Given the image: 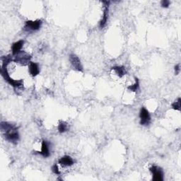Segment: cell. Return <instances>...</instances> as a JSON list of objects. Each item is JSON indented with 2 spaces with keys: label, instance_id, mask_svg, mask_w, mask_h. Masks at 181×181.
<instances>
[{
  "label": "cell",
  "instance_id": "obj_9",
  "mask_svg": "<svg viewBox=\"0 0 181 181\" xmlns=\"http://www.w3.org/2000/svg\"><path fill=\"white\" fill-rule=\"evenodd\" d=\"M42 156L45 158H47L50 156V151H49V147H48V144L47 143L46 141L43 140L42 142V147H41V151L39 152Z\"/></svg>",
  "mask_w": 181,
  "mask_h": 181
},
{
  "label": "cell",
  "instance_id": "obj_19",
  "mask_svg": "<svg viewBox=\"0 0 181 181\" xmlns=\"http://www.w3.org/2000/svg\"><path fill=\"white\" fill-rule=\"evenodd\" d=\"M180 64L177 65L175 67V74H178L180 73Z\"/></svg>",
  "mask_w": 181,
  "mask_h": 181
},
{
  "label": "cell",
  "instance_id": "obj_17",
  "mask_svg": "<svg viewBox=\"0 0 181 181\" xmlns=\"http://www.w3.org/2000/svg\"><path fill=\"white\" fill-rule=\"evenodd\" d=\"M161 4L162 7L168 8L169 5H170V2H169L168 0H163V1L161 2Z\"/></svg>",
  "mask_w": 181,
  "mask_h": 181
},
{
  "label": "cell",
  "instance_id": "obj_16",
  "mask_svg": "<svg viewBox=\"0 0 181 181\" xmlns=\"http://www.w3.org/2000/svg\"><path fill=\"white\" fill-rule=\"evenodd\" d=\"M139 86H140V84H139V79L137 78H135V84H134L133 85L128 86V89L132 91H136L139 88Z\"/></svg>",
  "mask_w": 181,
  "mask_h": 181
},
{
  "label": "cell",
  "instance_id": "obj_15",
  "mask_svg": "<svg viewBox=\"0 0 181 181\" xmlns=\"http://www.w3.org/2000/svg\"><path fill=\"white\" fill-rule=\"evenodd\" d=\"M172 108L175 110H180L181 108V99L180 98H178L177 100H175L172 104Z\"/></svg>",
  "mask_w": 181,
  "mask_h": 181
},
{
  "label": "cell",
  "instance_id": "obj_13",
  "mask_svg": "<svg viewBox=\"0 0 181 181\" xmlns=\"http://www.w3.org/2000/svg\"><path fill=\"white\" fill-rule=\"evenodd\" d=\"M112 69L114 70L119 77H123L124 74H126V70L124 67H120V66H116L112 67Z\"/></svg>",
  "mask_w": 181,
  "mask_h": 181
},
{
  "label": "cell",
  "instance_id": "obj_7",
  "mask_svg": "<svg viewBox=\"0 0 181 181\" xmlns=\"http://www.w3.org/2000/svg\"><path fill=\"white\" fill-rule=\"evenodd\" d=\"M103 3L104 4V10H103V15L101 21L100 22V28L103 29L106 24L108 18V5L110 4V2L108 1H103Z\"/></svg>",
  "mask_w": 181,
  "mask_h": 181
},
{
  "label": "cell",
  "instance_id": "obj_11",
  "mask_svg": "<svg viewBox=\"0 0 181 181\" xmlns=\"http://www.w3.org/2000/svg\"><path fill=\"white\" fill-rule=\"evenodd\" d=\"M29 72L30 74L32 75L33 77H36L39 74L40 69L39 67L37 64L35 62H30L29 65Z\"/></svg>",
  "mask_w": 181,
  "mask_h": 181
},
{
  "label": "cell",
  "instance_id": "obj_14",
  "mask_svg": "<svg viewBox=\"0 0 181 181\" xmlns=\"http://www.w3.org/2000/svg\"><path fill=\"white\" fill-rule=\"evenodd\" d=\"M68 130V127L67 124L65 123H60V124L58 126V130L60 132V133H64L66 131H67Z\"/></svg>",
  "mask_w": 181,
  "mask_h": 181
},
{
  "label": "cell",
  "instance_id": "obj_12",
  "mask_svg": "<svg viewBox=\"0 0 181 181\" xmlns=\"http://www.w3.org/2000/svg\"><path fill=\"white\" fill-rule=\"evenodd\" d=\"M0 126H1V130L3 132H4V133L13 130V129L16 128V127L13 125V124H9L8 123H6V122H2Z\"/></svg>",
  "mask_w": 181,
  "mask_h": 181
},
{
  "label": "cell",
  "instance_id": "obj_5",
  "mask_svg": "<svg viewBox=\"0 0 181 181\" xmlns=\"http://www.w3.org/2000/svg\"><path fill=\"white\" fill-rule=\"evenodd\" d=\"M42 22L41 20L36 21H28L26 22L25 29L28 30H37L41 26Z\"/></svg>",
  "mask_w": 181,
  "mask_h": 181
},
{
  "label": "cell",
  "instance_id": "obj_18",
  "mask_svg": "<svg viewBox=\"0 0 181 181\" xmlns=\"http://www.w3.org/2000/svg\"><path fill=\"white\" fill-rule=\"evenodd\" d=\"M52 171H53V172L55 173V174H57V175H59V174H60V171H59V169H58V167H57V166L56 165H54L53 166V168H52Z\"/></svg>",
  "mask_w": 181,
  "mask_h": 181
},
{
  "label": "cell",
  "instance_id": "obj_6",
  "mask_svg": "<svg viewBox=\"0 0 181 181\" xmlns=\"http://www.w3.org/2000/svg\"><path fill=\"white\" fill-rule=\"evenodd\" d=\"M30 55L26 53H19L16 55V57L15 58L14 61L16 62H19L21 64H28L30 60Z\"/></svg>",
  "mask_w": 181,
  "mask_h": 181
},
{
  "label": "cell",
  "instance_id": "obj_2",
  "mask_svg": "<svg viewBox=\"0 0 181 181\" xmlns=\"http://www.w3.org/2000/svg\"><path fill=\"white\" fill-rule=\"evenodd\" d=\"M149 170L152 173L153 175H154L153 180L155 181L163 180V172L161 170V168H160L159 167L156 166H152Z\"/></svg>",
  "mask_w": 181,
  "mask_h": 181
},
{
  "label": "cell",
  "instance_id": "obj_3",
  "mask_svg": "<svg viewBox=\"0 0 181 181\" xmlns=\"http://www.w3.org/2000/svg\"><path fill=\"white\" fill-rule=\"evenodd\" d=\"M140 124L142 125H148L151 122V117L149 112L145 108H142L140 110Z\"/></svg>",
  "mask_w": 181,
  "mask_h": 181
},
{
  "label": "cell",
  "instance_id": "obj_4",
  "mask_svg": "<svg viewBox=\"0 0 181 181\" xmlns=\"http://www.w3.org/2000/svg\"><path fill=\"white\" fill-rule=\"evenodd\" d=\"M69 61L71 62L72 67L74 68L77 71L82 72L83 71V67H82L81 61H80L79 58L77 57V55L72 54L69 55Z\"/></svg>",
  "mask_w": 181,
  "mask_h": 181
},
{
  "label": "cell",
  "instance_id": "obj_8",
  "mask_svg": "<svg viewBox=\"0 0 181 181\" xmlns=\"http://www.w3.org/2000/svg\"><path fill=\"white\" fill-rule=\"evenodd\" d=\"M74 163V160L69 156H65L59 160V163L63 166H72Z\"/></svg>",
  "mask_w": 181,
  "mask_h": 181
},
{
  "label": "cell",
  "instance_id": "obj_10",
  "mask_svg": "<svg viewBox=\"0 0 181 181\" xmlns=\"http://www.w3.org/2000/svg\"><path fill=\"white\" fill-rule=\"evenodd\" d=\"M24 43V41L21 40V41L16 42V43H14L12 45V53L13 55H17L20 53V50H22L23 45Z\"/></svg>",
  "mask_w": 181,
  "mask_h": 181
},
{
  "label": "cell",
  "instance_id": "obj_1",
  "mask_svg": "<svg viewBox=\"0 0 181 181\" xmlns=\"http://www.w3.org/2000/svg\"><path fill=\"white\" fill-rule=\"evenodd\" d=\"M4 137L9 142L13 143V144H16L19 140V134L17 131V128L4 133Z\"/></svg>",
  "mask_w": 181,
  "mask_h": 181
}]
</instances>
